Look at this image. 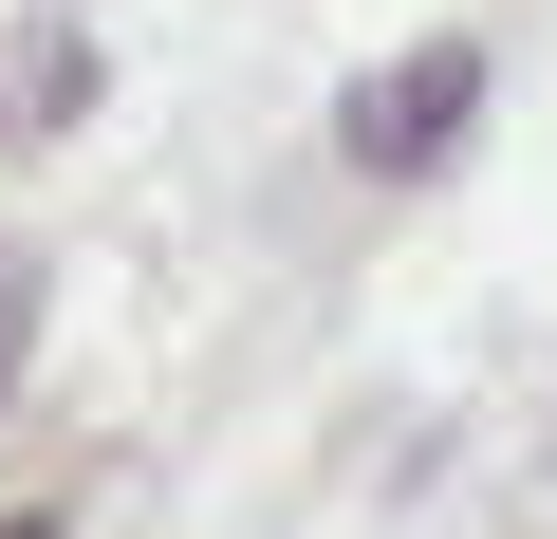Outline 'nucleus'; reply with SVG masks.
<instances>
[{
	"instance_id": "4",
	"label": "nucleus",
	"mask_w": 557,
	"mask_h": 539,
	"mask_svg": "<svg viewBox=\"0 0 557 539\" xmlns=\"http://www.w3.org/2000/svg\"><path fill=\"white\" fill-rule=\"evenodd\" d=\"M0 539H57V520H0Z\"/></svg>"
},
{
	"instance_id": "3",
	"label": "nucleus",
	"mask_w": 557,
	"mask_h": 539,
	"mask_svg": "<svg viewBox=\"0 0 557 539\" xmlns=\"http://www.w3.org/2000/svg\"><path fill=\"white\" fill-rule=\"evenodd\" d=\"M20 354H38V260H0V391H20Z\"/></svg>"
},
{
	"instance_id": "1",
	"label": "nucleus",
	"mask_w": 557,
	"mask_h": 539,
	"mask_svg": "<svg viewBox=\"0 0 557 539\" xmlns=\"http://www.w3.org/2000/svg\"><path fill=\"white\" fill-rule=\"evenodd\" d=\"M465 112H483V38H409L391 75H354L335 149H354L372 186H409V168H446V149H465Z\"/></svg>"
},
{
	"instance_id": "2",
	"label": "nucleus",
	"mask_w": 557,
	"mask_h": 539,
	"mask_svg": "<svg viewBox=\"0 0 557 539\" xmlns=\"http://www.w3.org/2000/svg\"><path fill=\"white\" fill-rule=\"evenodd\" d=\"M94 112V38H38V75H20V131H75Z\"/></svg>"
}]
</instances>
